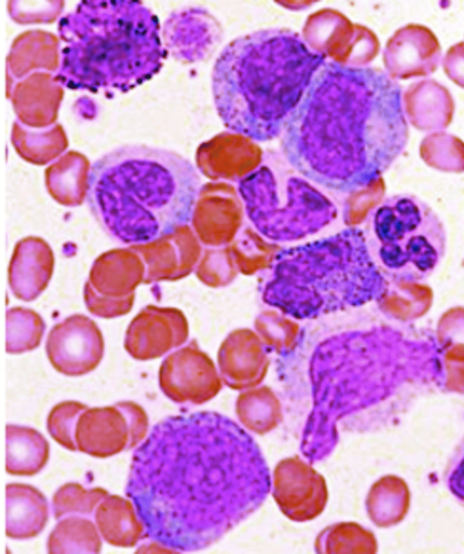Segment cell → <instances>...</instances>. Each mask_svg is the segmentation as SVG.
<instances>
[{"mask_svg": "<svg viewBox=\"0 0 464 554\" xmlns=\"http://www.w3.org/2000/svg\"><path fill=\"white\" fill-rule=\"evenodd\" d=\"M401 87L372 67L325 62L282 133L288 164L324 188L351 193L376 182L406 147Z\"/></svg>", "mask_w": 464, "mask_h": 554, "instance_id": "cell-1", "label": "cell"}, {"mask_svg": "<svg viewBox=\"0 0 464 554\" xmlns=\"http://www.w3.org/2000/svg\"><path fill=\"white\" fill-rule=\"evenodd\" d=\"M216 423L206 413L169 416L135 450L125 493L146 536L173 550L206 545L216 521Z\"/></svg>", "mask_w": 464, "mask_h": 554, "instance_id": "cell-2", "label": "cell"}, {"mask_svg": "<svg viewBox=\"0 0 464 554\" xmlns=\"http://www.w3.org/2000/svg\"><path fill=\"white\" fill-rule=\"evenodd\" d=\"M325 58L287 29L259 30L234 39L212 72L214 103L223 124L251 140L276 138Z\"/></svg>", "mask_w": 464, "mask_h": 554, "instance_id": "cell-3", "label": "cell"}, {"mask_svg": "<svg viewBox=\"0 0 464 554\" xmlns=\"http://www.w3.org/2000/svg\"><path fill=\"white\" fill-rule=\"evenodd\" d=\"M94 217L114 241L133 245L187 224L201 193L192 163L169 149L130 144L98 158L87 175Z\"/></svg>", "mask_w": 464, "mask_h": 554, "instance_id": "cell-4", "label": "cell"}, {"mask_svg": "<svg viewBox=\"0 0 464 554\" xmlns=\"http://www.w3.org/2000/svg\"><path fill=\"white\" fill-rule=\"evenodd\" d=\"M58 30L64 47L55 77L71 90L126 92L162 67L158 18L140 1H82Z\"/></svg>", "mask_w": 464, "mask_h": 554, "instance_id": "cell-5", "label": "cell"}, {"mask_svg": "<svg viewBox=\"0 0 464 554\" xmlns=\"http://www.w3.org/2000/svg\"><path fill=\"white\" fill-rule=\"evenodd\" d=\"M259 290L265 304L290 318L312 320L377 301L388 285L364 230L348 227L278 252Z\"/></svg>", "mask_w": 464, "mask_h": 554, "instance_id": "cell-6", "label": "cell"}, {"mask_svg": "<svg viewBox=\"0 0 464 554\" xmlns=\"http://www.w3.org/2000/svg\"><path fill=\"white\" fill-rule=\"evenodd\" d=\"M370 252L385 276L414 282L429 277L446 250L437 214L418 197H387L370 214L364 230Z\"/></svg>", "mask_w": 464, "mask_h": 554, "instance_id": "cell-7", "label": "cell"}, {"mask_svg": "<svg viewBox=\"0 0 464 554\" xmlns=\"http://www.w3.org/2000/svg\"><path fill=\"white\" fill-rule=\"evenodd\" d=\"M238 193L254 227L276 242L313 235L337 214L335 205L306 178L267 165L245 175Z\"/></svg>", "mask_w": 464, "mask_h": 554, "instance_id": "cell-8", "label": "cell"}, {"mask_svg": "<svg viewBox=\"0 0 464 554\" xmlns=\"http://www.w3.org/2000/svg\"><path fill=\"white\" fill-rule=\"evenodd\" d=\"M148 429V416L135 402L88 408L76 424L77 450L93 457H110L136 447Z\"/></svg>", "mask_w": 464, "mask_h": 554, "instance_id": "cell-9", "label": "cell"}, {"mask_svg": "<svg viewBox=\"0 0 464 554\" xmlns=\"http://www.w3.org/2000/svg\"><path fill=\"white\" fill-rule=\"evenodd\" d=\"M272 496L287 519L306 522L324 512L329 492L324 477L298 455H294L276 464Z\"/></svg>", "mask_w": 464, "mask_h": 554, "instance_id": "cell-10", "label": "cell"}, {"mask_svg": "<svg viewBox=\"0 0 464 554\" xmlns=\"http://www.w3.org/2000/svg\"><path fill=\"white\" fill-rule=\"evenodd\" d=\"M45 349L50 363L58 372L79 377L94 370L100 364L104 341L92 319L73 314L52 328Z\"/></svg>", "mask_w": 464, "mask_h": 554, "instance_id": "cell-11", "label": "cell"}, {"mask_svg": "<svg viewBox=\"0 0 464 554\" xmlns=\"http://www.w3.org/2000/svg\"><path fill=\"white\" fill-rule=\"evenodd\" d=\"M159 385L171 401L192 405L210 401L222 388L212 362L192 344L163 359L159 369Z\"/></svg>", "mask_w": 464, "mask_h": 554, "instance_id": "cell-12", "label": "cell"}, {"mask_svg": "<svg viewBox=\"0 0 464 554\" xmlns=\"http://www.w3.org/2000/svg\"><path fill=\"white\" fill-rule=\"evenodd\" d=\"M187 333L186 320L180 310L150 304L129 324L124 348L135 359H153L184 343Z\"/></svg>", "mask_w": 464, "mask_h": 554, "instance_id": "cell-13", "label": "cell"}, {"mask_svg": "<svg viewBox=\"0 0 464 554\" xmlns=\"http://www.w3.org/2000/svg\"><path fill=\"white\" fill-rule=\"evenodd\" d=\"M441 58L440 43L433 32L410 24L395 32L387 43L383 62L392 79H411L434 72Z\"/></svg>", "mask_w": 464, "mask_h": 554, "instance_id": "cell-14", "label": "cell"}, {"mask_svg": "<svg viewBox=\"0 0 464 554\" xmlns=\"http://www.w3.org/2000/svg\"><path fill=\"white\" fill-rule=\"evenodd\" d=\"M130 247L141 257L145 265V284L176 281L191 269L195 248L188 224L145 244Z\"/></svg>", "mask_w": 464, "mask_h": 554, "instance_id": "cell-15", "label": "cell"}, {"mask_svg": "<svg viewBox=\"0 0 464 554\" xmlns=\"http://www.w3.org/2000/svg\"><path fill=\"white\" fill-rule=\"evenodd\" d=\"M144 276L145 265L138 253L130 246L112 249L94 261L83 289L104 299H128L135 297Z\"/></svg>", "mask_w": 464, "mask_h": 554, "instance_id": "cell-16", "label": "cell"}, {"mask_svg": "<svg viewBox=\"0 0 464 554\" xmlns=\"http://www.w3.org/2000/svg\"><path fill=\"white\" fill-rule=\"evenodd\" d=\"M54 257L42 238L29 236L14 249L8 268L9 287L17 299L31 301L39 297L51 280Z\"/></svg>", "mask_w": 464, "mask_h": 554, "instance_id": "cell-17", "label": "cell"}, {"mask_svg": "<svg viewBox=\"0 0 464 554\" xmlns=\"http://www.w3.org/2000/svg\"><path fill=\"white\" fill-rule=\"evenodd\" d=\"M403 102L405 116L418 129H443L452 119L454 101L451 94L434 80L411 84L404 92Z\"/></svg>", "mask_w": 464, "mask_h": 554, "instance_id": "cell-18", "label": "cell"}, {"mask_svg": "<svg viewBox=\"0 0 464 554\" xmlns=\"http://www.w3.org/2000/svg\"><path fill=\"white\" fill-rule=\"evenodd\" d=\"M5 535L14 540H28L39 535L49 516L45 496L25 483H8L5 487Z\"/></svg>", "mask_w": 464, "mask_h": 554, "instance_id": "cell-19", "label": "cell"}, {"mask_svg": "<svg viewBox=\"0 0 464 554\" xmlns=\"http://www.w3.org/2000/svg\"><path fill=\"white\" fill-rule=\"evenodd\" d=\"M95 524L102 539L116 547H134L146 536L145 525L130 501L108 495L94 511Z\"/></svg>", "mask_w": 464, "mask_h": 554, "instance_id": "cell-20", "label": "cell"}, {"mask_svg": "<svg viewBox=\"0 0 464 554\" xmlns=\"http://www.w3.org/2000/svg\"><path fill=\"white\" fill-rule=\"evenodd\" d=\"M5 470L9 474L32 476L49 458V443L36 429L17 425L5 427Z\"/></svg>", "mask_w": 464, "mask_h": 554, "instance_id": "cell-21", "label": "cell"}, {"mask_svg": "<svg viewBox=\"0 0 464 554\" xmlns=\"http://www.w3.org/2000/svg\"><path fill=\"white\" fill-rule=\"evenodd\" d=\"M411 492L406 482L393 474L381 477L370 487L365 499L366 512L379 528L399 524L407 515Z\"/></svg>", "mask_w": 464, "mask_h": 554, "instance_id": "cell-22", "label": "cell"}, {"mask_svg": "<svg viewBox=\"0 0 464 554\" xmlns=\"http://www.w3.org/2000/svg\"><path fill=\"white\" fill-rule=\"evenodd\" d=\"M235 411L241 425L258 435L270 433L283 420L281 401L267 386L251 387L239 393Z\"/></svg>", "mask_w": 464, "mask_h": 554, "instance_id": "cell-23", "label": "cell"}, {"mask_svg": "<svg viewBox=\"0 0 464 554\" xmlns=\"http://www.w3.org/2000/svg\"><path fill=\"white\" fill-rule=\"evenodd\" d=\"M99 530L91 520L80 515L62 518L50 533L48 553H99L102 540Z\"/></svg>", "mask_w": 464, "mask_h": 554, "instance_id": "cell-24", "label": "cell"}, {"mask_svg": "<svg viewBox=\"0 0 464 554\" xmlns=\"http://www.w3.org/2000/svg\"><path fill=\"white\" fill-rule=\"evenodd\" d=\"M377 549L375 535L354 521L328 525L314 540V550L321 554L376 553Z\"/></svg>", "mask_w": 464, "mask_h": 554, "instance_id": "cell-25", "label": "cell"}, {"mask_svg": "<svg viewBox=\"0 0 464 554\" xmlns=\"http://www.w3.org/2000/svg\"><path fill=\"white\" fill-rule=\"evenodd\" d=\"M45 330V322L34 310L14 307L6 310V352L20 354L36 349Z\"/></svg>", "mask_w": 464, "mask_h": 554, "instance_id": "cell-26", "label": "cell"}, {"mask_svg": "<svg viewBox=\"0 0 464 554\" xmlns=\"http://www.w3.org/2000/svg\"><path fill=\"white\" fill-rule=\"evenodd\" d=\"M109 492L101 487L84 488L77 482L59 487L53 495L52 507L55 520L80 515H92Z\"/></svg>", "mask_w": 464, "mask_h": 554, "instance_id": "cell-27", "label": "cell"}, {"mask_svg": "<svg viewBox=\"0 0 464 554\" xmlns=\"http://www.w3.org/2000/svg\"><path fill=\"white\" fill-rule=\"evenodd\" d=\"M420 155L430 167L444 171H464V142L459 138L436 131L420 143Z\"/></svg>", "mask_w": 464, "mask_h": 554, "instance_id": "cell-28", "label": "cell"}, {"mask_svg": "<svg viewBox=\"0 0 464 554\" xmlns=\"http://www.w3.org/2000/svg\"><path fill=\"white\" fill-rule=\"evenodd\" d=\"M88 406L78 401H63L55 405L48 414L46 427L52 438L70 451H77L75 428L80 416Z\"/></svg>", "mask_w": 464, "mask_h": 554, "instance_id": "cell-29", "label": "cell"}, {"mask_svg": "<svg viewBox=\"0 0 464 554\" xmlns=\"http://www.w3.org/2000/svg\"><path fill=\"white\" fill-rule=\"evenodd\" d=\"M444 479L448 490L464 507V437L449 459Z\"/></svg>", "mask_w": 464, "mask_h": 554, "instance_id": "cell-30", "label": "cell"}, {"mask_svg": "<svg viewBox=\"0 0 464 554\" xmlns=\"http://www.w3.org/2000/svg\"><path fill=\"white\" fill-rule=\"evenodd\" d=\"M442 65L446 75L464 89V42L452 45L447 51Z\"/></svg>", "mask_w": 464, "mask_h": 554, "instance_id": "cell-31", "label": "cell"}]
</instances>
